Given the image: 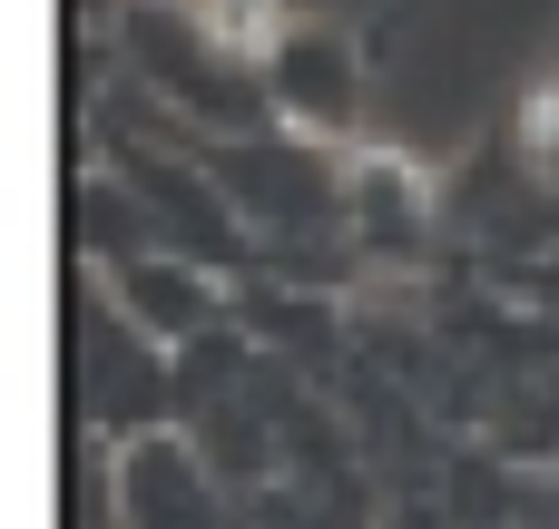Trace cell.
<instances>
[{
	"instance_id": "6da1fadb",
	"label": "cell",
	"mask_w": 559,
	"mask_h": 529,
	"mask_svg": "<svg viewBox=\"0 0 559 529\" xmlns=\"http://www.w3.org/2000/svg\"><path fill=\"white\" fill-rule=\"evenodd\" d=\"M216 20H226V39H255L275 20V0H216Z\"/></svg>"
}]
</instances>
